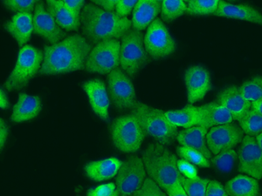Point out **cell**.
Wrapping results in <instances>:
<instances>
[{"label":"cell","mask_w":262,"mask_h":196,"mask_svg":"<svg viewBox=\"0 0 262 196\" xmlns=\"http://www.w3.org/2000/svg\"><path fill=\"white\" fill-rule=\"evenodd\" d=\"M41 75H57L86 68L91 45L79 34L71 35L54 45H46Z\"/></svg>","instance_id":"1"},{"label":"cell","mask_w":262,"mask_h":196,"mask_svg":"<svg viewBox=\"0 0 262 196\" xmlns=\"http://www.w3.org/2000/svg\"><path fill=\"white\" fill-rule=\"evenodd\" d=\"M82 33L92 43L122 38L130 30L132 21L121 18L116 12H106L93 4L86 5L81 14Z\"/></svg>","instance_id":"2"},{"label":"cell","mask_w":262,"mask_h":196,"mask_svg":"<svg viewBox=\"0 0 262 196\" xmlns=\"http://www.w3.org/2000/svg\"><path fill=\"white\" fill-rule=\"evenodd\" d=\"M143 161L148 175L165 190L181 183L184 176L178 168V159L160 143L150 144L143 152Z\"/></svg>","instance_id":"3"},{"label":"cell","mask_w":262,"mask_h":196,"mask_svg":"<svg viewBox=\"0 0 262 196\" xmlns=\"http://www.w3.org/2000/svg\"><path fill=\"white\" fill-rule=\"evenodd\" d=\"M145 134L151 135L162 145H168L178 137V127L167 119L165 113L159 109L137 102L132 109Z\"/></svg>","instance_id":"4"},{"label":"cell","mask_w":262,"mask_h":196,"mask_svg":"<svg viewBox=\"0 0 262 196\" xmlns=\"http://www.w3.org/2000/svg\"><path fill=\"white\" fill-rule=\"evenodd\" d=\"M41 51L30 45H26L18 53L15 67L7 79L5 86L8 91L22 89L39 71L43 60Z\"/></svg>","instance_id":"5"},{"label":"cell","mask_w":262,"mask_h":196,"mask_svg":"<svg viewBox=\"0 0 262 196\" xmlns=\"http://www.w3.org/2000/svg\"><path fill=\"white\" fill-rule=\"evenodd\" d=\"M144 46L143 34L140 31L130 29L122 36L120 64L129 76H134L143 65L149 62V57Z\"/></svg>","instance_id":"6"},{"label":"cell","mask_w":262,"mask_h":196,"mask_svg":"<svg viewBox=\"0 0 262 196\" xmlns=\"http://www.w3.org/2000/svg\"><path fill=\"white\" fill-rule=\"evenodd\" d=\"M114 144L125 153H133L139 149L146 135L140 123L133 114L119 117L111 126Z\"/></svg>","instance_id":"7"},{"label":"cell","mask_w":262,"mask_h":196,"mask_svg":"<svg viewBox=\"0 0 262 196\" xmlns=\"http://www.w3.org/2000/svg\"><path fill=\"white\" fill-rule=\"evenodd\" d=\"M121 44L117 39H110L96 44L88 57L86 69L101 75L111 74L120 64Z\"/></svg>","instance_id":"8"},{"label":"cell","mask_w":262,"mask_h":196,"mask_svg":"<svg viewBox=\"0 0 262 196\" xmlns=\"http://www.w3.org/2000/svg\"><path fill=\"white\" fill-rule=\"evenodd\" d=\"M145 166L140 158L131 155L120 167L116 177V187L120 196L133 195L143 186Z\"/></svg>","instance_id":"9"},{"label":"cell","mask_w":262,"mask_h":196,"mask_svg":"<svg viewBox=\"0 0 262 196\" xmlns=\"http://www.w3.org/2000/svg\"><path fill=\"white\" fill-rule=\"evenodd\" d=\"M147 53L154 59H161L174 53L176 44L161 19L156 18L149 24L144 37Z\"/></svg>","instance_id":"10"},{"label":"cell","mask_w":262,"mask_h":196,"mask_svg":"<svg viewBox=\"0 0 262 196\" xmlns=\"http://www.w3.org/2000/svg\"><path fill=\"white\" fill-rule=\"evenodd\" d=\"M108 91L114 104L119 109H133L137 105L134 86L129 78L119 68L111 71L107 77Z\"/></svg>","instance_id":"11"},{"label":"cell","mask_w":262,"mask_h":196,"mask_svg":"<svg viewBox=\"0 0 262 196\" xmlns=\"http://www.w3.org/2000/svg\"><path fill=\"white\" fill-rule=\"evenodd\" d=\"M244 139V132L235 123L217 126L209 131L206 143L209 150L213 155L233 149Z\"/></svg>","instance_id":"12"},{"label":"cell","mask_w":262,"mask_h":196,"mask_svg":"<svg viewBox=\"0 0 262 196\" xmlns=\"http://www.w3.org/2000/svg\"><path fill=\"white\" fill-rule=\"evenodd\" d=\"M238 171L256 180L262 178V150L254 137L246 135L238 149Z\"/></svg>","instance_id":"13"},{"label":"cell","mask_w":262,"mask_h":196,"mask_svg":"<svg viewBox=\"0 0 262 196\" xmlns=\"http://www.w3.org/2000/svg\"><path fill=\"white\" fill-rule=\"evenodd\" d=\"M33 32L42 36L53 45L59 43L66 36L65 32L60 29L54 17L46 10L43 2L36 4L33 15Z\"/></svg>","instance_id":"14"},{"label":"cell","mask_w":262,"mask_h":196,"mask_svg":"<svg viewBox=\"0 0 262 196\" xmlns=\"http://www.w3.org/2000/svg\"><path fill=\"white\" fill-rule=\"evenodd\" d=\"M185 81L188 101L191 105L203 100L206 93L212 89L208 71L200 65L191 66L185 72Z\"/></svg>","instance_id":"15"},{"label":"cell","mask_w":262,"mask_h":196,"mask_svg":"<svg viewBox=\"0 0 262 196\" xmlns=\"http://www.w3.org/2000/svg\"><path fill=\"white\" fill-rule=\"evenodd\" d=\"M217 103L226 107L232 115V119L239 120L252 108V102L242 95L239 87L229 86L217 94Z\"/></svg>","instance_id":"16"},{"label":"cell","mask_w":262,"mask_h":196,"mask_svg":"<svg viewBox=\"0 0 262 196\" xmlns=\"http://www.w3.org/2000/svg\"><path fill=\"white\" fill-rule=\"evenodd\" d=\"M215 16L222 18H234L262 26V14L258 10L248 5H235L226 1H220Z\"/></svg>","instance_id":"17"},{"label":"cell","mask_w":262,"mask_h":196,"mask_svg":"<svg viewBox=\"0 0 262 196\" xmlns=\"http://www.w3.org/2000/svg\"><path fill=\"white\" fill-rule=\"evenodd\" d=\"M83 89L90 99V105L94 112L101 119L107 120L108 118L110 100L104 83L99 80L86 81L83 85Z\"/></svg>","instance_id":"18"},{"label":"cell","mask_w":262,"mask_h":196,"mask_svg":"<svg viewBox=\"0 0 262 196\" xmlns=\"http://www.w3.org/2000/svg\"><path fill=\"white\" fill-rule=\"evenodd\" d=\"M162 2L158 0H139L133 11L132 24L135 30L141 31L149 27L161 12Z\"/></svg>","instance_id":"19"},{"label":"cell","mask_w":262,"mask_h":196,"mask_svg":"<svg viewBox=\"0 0 262 196\" xmlns=\"http://www.w3.org/2000/svg\"><path fill=\"white\" fill-rule=\"evenodd\" d=\"M199 110L200 113V126L206 129L229 124L233 120L229 111L217 102H211L199 107Z\"/></svg>","instance_id":"20"},{"label":"cell","mask_w":262,"mask_h":196,"mask_svg":"<svg viewBox=\"0 0 262 196\" xmlns=\"http://www.w3.org/2000/svg\"><path fill=\"white\" fill-rule=\"evenodd\" d=\"M208 129L200 126L187 128L179 132L177 140L183 146H187L200 152L207 159L212 158V153L209 150L206 143V137L208 134Z\"/></svg>","instance_id":"21"},{"label":"cell","mask_w":262,"mask_h":196,"mask_svg":"<svg viewBox=\"0 0 262 196\" xmlns=\"http://www.w3.org/2000/svg\"><path fill=\"white\" fill-rule=\"evenodd\" d=\"M5 28L18 41V45L22 46L29 41L31 34L33 32V18L31 13H17L12 20L5 24Z\"/></svg>","instance_id":"22"},{"label":"cell","mask_w":262,"mask_h":196,"mask_svg":"<svg viewBox=\"0 0 262 196\" xmlns=\"http://www.w3.org/2000/svg\"><path fill=\"white\" fill-rule=\"evenodd\" d=\"M41 110V102L38 96L19 93L18 101L13 107L11 119L14 122L27 121L35 118Z\"/></svg>","instance_id":"23"},{"label":"cell","mask_w":262,"mask_h":196,"mask_svg":"<svg viewBox=\"0 0 262 196\" xmlns=\"http://www.w3.org/2000/svg\"><path fill=\"white\" fill-rule=\"evenodd\" d=\"M48 11L54 17L57 24L67 31H77L81 26V19L73 14L62 1L48 0Z\"/></svg>","instance_id":"24"},{"label":"cell","mask_w":262,"mask_h":196,"mask_svg":"<svg viewBox=\"0 0 262 196\" xmlns=\"http://www.w3.org/2000/svg\"><path fill=\"white\" fill-rule=\"evenodd\" d=\"M122 162L116 158L93 161L85 166L86 175L94 181H101L113 178L118 174Z\"/></svg>","instance_id":"25"},{"label":"cell","mask_w":262,"mask_h":196,"mask_svg":"<svg viewBox=\"0 0 262 196\" xmlns=\"http://www.w3.org/2000/svg\"><path fill=\"white\" fill-rule=\"evenodd\" d=\"M225 189L228 196H259L258 181L250 176H236L227 182Z\"/></svg>","instance_id":"26"},{"label":"cell","mask_w":262,"mask_h":196,"mask_svg":"<svg viewBox=\"0 0 262 196\" xmlns=\"http://www.w3.org/2000/svg\"><path fill=\"white\" fill-rule=\"evenodd\" d=\"M165 115L167 119L176 127H182L187 129L200 126V113L199 107H194L191 104L187 105L179 110L168 111L165 113Z\"/></svg>","instance_id":"27"},{"label":"cell","mask_w":262,"mask_h":196,"mask_svg":"<svg viewBox=\"0 0 262 196\" xmlns=\"http://www.w3.org/2000/svg\"><path fill=\"white\" fill-rule=\"evenodd\" d=\"M239 127L245 134L251 137H257L262 133V114L251 109L238 120Z\"/></svg>","instance_id":"28"},{"label":"cell","mask_w":262,"mask_h":196,"mask_svg":"<svg viewBox=\"0 0 262 196\" xmlns=\"http://www.w3.org/2000/svg\"><path fill=\"white\" fill-rule=\"evenodd\" d=\"M219 4V0H189L186 13L190 15L201 16L215 14Z\"/></svg>","instance_id":"29"},{"label":"cell","mask_w":262,"mask_h":196,"mask_svg":"<svg viewBox=\"0 0 262 196\" xmlns=\"http://www.w3.org/2000/svg\"><path fill=\"white\" fill-rule=\"evenodd\" d=\"M187 12V5L182 0H164L162 2V18L170 22Z\"/></svg>","instance_id":"30"},{"label":"cell","mask_w":262,"mask_h":196,"mask_svg":"<svg viewBox=\"0 0 262 196\" xmlns=\"http://www.w3.org/2000/svg\"><path fill=\"white\" fill-rule=\"evenodd\" d=\"M242 95L247 101H259L262 99V77H255L246 81L239 87Z\"/></svg>","instance_id":"31"},{"label":"cell","mask_w":262,"mask_h":196,"mask_svg":"<svg viewBox=\"0 0 262 196\" xmlns=\"http://www.w3.org/2000/svg\"><path fill=\"white\" fill-rule=\"evenodd\" d=\"M208 179H187L184 177L181 184L188 196H206V188L208 186Z\"/></svg>","instance_id":"32"},{"label":"cell","mask_w":262,"mask_h":196,"mask_svg":"<svg viewBox=\"0 0 262 196\" xmlns=\"http://www.w3.org/2000/svg\"><path fill=\"white\" fill-rule=\"evenodd\" d=\"M177 152L180 157L193 165H196L201 167L211 166V162L208 161V159L195 149H190L187 146H179L177 149Z\"/></svg>","instance_id":"33"},{"label":"cell","mask_w":262,"mask_h":196,"mask_svg":"<svg viewBox=\"0 0 262 196\" xmlns=\"http://www.w3.org/2000/svg\"><path fill=\"white\" fill-rule=\"evenodd\" d=\"M238 155L233 149L221 152L212 159L213 166L221 172H229L232 169L233 164L235 163Z\"/></svg>","instance_id":"34"},{"label":"cell","mask_w":262,"mask_h":196,"mask_svg":"<svg viewBox=\"0 0 262 196\" xmlns=\"http://www.w3.org/2000/svg\"><path fill=\"white\" fill-rule=\"evenodd\" d=\"M4 5L12 12L18 13H31L34 9L36 1L34 0H6Z\"/></svg>","instance_id":"35"},{"label":"cell","mask_w":262,"mask_h":196,"mask_svg":"<svg viewBox=\"0 0 262 196\" xmlns=\"http://www.w3.org/2000/svg\"><path fill=\"white\" fill-rule=\"evenodd\" d=\"M132 196H166L152 179H146L139 190Z\"/></svg>","instance_id":"36"},{"label":"cell","mask_w":262,"mask_h":196,"mask_svg":"<svg viewBox=\"0 0 262 196\" xmlns=\"http://www.w3.org/2000/svg\"><path fill=\"white\" fill-rule=\"evenodd\" d=\"M178 168L182 176L187 179H195L198 177V170L193 164L184 159L178 161Z\"/></svg>","instance_id":"37"},{"label":"cell","mask_w":262,"mask_h":196,"mask_svg":"<svg viewBox=\"0 0 262 196\" xmlns=\"http://www.w3.org/2000/svg\"><path fill=\"white\" fill-rule=\"evenodd\" d=\"M138 1L136 0H119L116 6V12L121 18H127L132 10H134Z\"/></svg>","instance_id":"38"},{"label":"cell","mask_w":262,"mask_h":196,"mask_svg":"<svg viewBox=\"0 0 262 196\" xmlns=\"http://www.w3.org/2000/svg\"><path fill=\"white\" fill-rule=\"evenodd\" d=\"M115 184L108 183V184L101 185L96 188L90 189L86 193L88 196H111L115 193Z\"/></svg>","instance_id":"39"},{"label":"cell","mask_w":262,"mask_h":196,"mask_svg":"<svg viewBox=\"0 0 262 196\" xmlns=\"http://www.w3.org/2000/svg\"><path fill=\"white\" fill-rule=\"evenodd\" d=\"M206 196H228V194L219 181H210L206 188Z\"/></svg>","instance_id":"40"},{"label":"cell","mask_w":262,"mask_h":196,"mask_svg":"<svg viewBox=\"0 0 262 196\" xmlns=\"http://www.w3.org/2000/svg\"><path fill=\"white\" fill-rule=\"evenodd\" d=\"M63 2L66 6L73 12L74 15L78 18H81L80 13H81V8L83 7L85 4L83 0H63Z\"/></svg>","instance_id":"41"},{"label":"cell","mask_w":262,"mask_h":196,"mask_svg":"<svg viewBox=\"0 0 262 196\" xmlns=\"http://www.w3.org/2000/svg\"><path fill=\"white\" fill-rule=\"evenodd\" d=\"M116 0H96L94 3L96 6H101L106 12H113L114 10L116 9V5H117Z\"/></svg>","instance_id":"42"},{"label":"cell","mask_w":262,"mask_h":196,"mask_svg":"<svg viewBox=\"0 0 262 196\" xmlns=\"http://www.w3.org/2000/svg\"><path fill=\"white\" fill-rule=\"evenodd\" d=\"M166 192L169 196H188L181 183L170 187V189H168Z\"/></svg>","instance_id":"43"},{"label":"cell","mask_w":262,"mask_h":196,"mask_svg":"<svg viewBox=\"0 0 262 196\" xmlns=\"http://www.w3.org/2000/svg\"><path fill=\"white\" fill-rule=\"evenodd\" d=\"M8 136V128L3 119L0 120V146L3 149Z\"/></svg>","instance_id":"44"},{"label":"cell","mask_w":262,"mask_h":196,"mask_svg":"<svg viewBox=\"0 0 262 196\" xmlns=\"http://www.w3.org/2000/svg\"><path fill=\"white\" fill-rule=\"evenodd\" d=\"M9 107V101L6 96V92H4L3 90H1L0 91V107L3 109H7Z\"/></svg>","instance_id":"45"},{"label":"cell","mask_w":262,"mask_h":196,"mask_svg":"<svg viewBox=\"0 0 262 196\" xmlns=\"http://www.w3.org/2000/svg\"><path fill=\"white\" fill-rule=\"evenodd\" d=\"M253 110L256 111L258 113L262 114V99L259 101H253L252 102V108Z\"/></svg>","instance_id":"46"},{"label":"cell","mask_w":262,"mask_h":196,"mask_svg":"<svg viewBox=\"0 0 262 196\" xmlns=\"http://www.w3.org/2000/svg\"><path fill=\"white\" fill-rule=\"evenodd\" d=\"M256 140L258 144H259V148H260L262 150V133L256 137Z\"/></svg>","instance_id":"47"},{"label":"cell","mask_w":262,"mask_h":196,"mask_svg":"<svg viewBox=\"0 0 262 196\" xmlns=\"http://www.w3.org/2000/svg\"><path fill=\"white\" fill-rule=\"evenodd\" d=\"M111 196H120L119 193H118V191H115V193L112 194Z\"/></svg>","instance_id":"48"}]
</instances>
